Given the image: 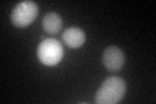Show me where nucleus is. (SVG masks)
Here are the masks:
<instances>
[{
  "label": "nucleus",
  "mask_w": 156,
  "mask_h": 104,
  "mask_svg": "<svg viewBox=\"0 0 156 104\" xmlns=\"http://www.w3.org/2000/svg\"><path fill=\"white\" fill-rule=\"evenodd\" d=\"M126 83L120 77H109L101 83L95 95L98 104H116L125 96Z\"/></svg>",
  "instance_id": "1"
},
{
  "label": "nucleus",
  "mask_w": 156,
  "mask_h": 104,
  "mask_svg": "<svg viewBox=\"0 0 156 104\" xmlns=\"http://www.w3.org/2000/svg\"><path fill=\"white\" fill-rule=\"evenodd\" d=\"M37 56L43 65L53 66L57 65L64 57V48L56 39H44L39 43Z\"/></svg>",
  "instance_id": "2"
},
{
  "label": "nucleus",
  "mask_w": 156,
  "mask_h": 104,
  "mask_svg": "<svg viewBox=\"0 0 156 104\" xmlns=\"http://www.w3.org/2000/svg\"><path fill=\"white\" fill-rule=\"evenodd\" d=\"M38 12H39V7L35 2L25 0V2L18 3L13 8L11 14L12 23L17 27H26L37 18Z\"/></svg>",
  "instance_id": "3"
},
{
  "label": "nucleus",
  "mask_w": 156,
  "mask_h": 104,
  "mask_svg": "<svg viewBox=\"0 0 156 104\" xmlns=\"http://www.w3.org/2000/svg\"><path fill=\"white\" fill-rule=\"evenodd\" d=\"M101 61H103L104 66L108 69V70L117 72L124 66L125 55L121 48L116 47V46H111L104 49L103 56H101Z\"/></svg>",
  "instance_id": "4"
},
{
  "label": "nucleus",
  "mask_w": 156,
  "mask_h": 104,
  "mask_svg": "<svg viewBox=\"0 0 156 104\" xmlns=\"http://www.w3.org/2000/svg\"><path fill=\"white\" fill-rule=\"evenodd\" d=\"M62 42L70 48H80L86 42V34L80 27H69L62 33Z\"/></svg>",
  "instance_id": "5"
},
{
  "label": "nucleus",
  "mask_w": 156,
  "mask_h": 104,
  "mask_svg": "<svg viewBox=\"0 0 156 104\" xmlns=\"http://www.w3.org/2000/svg\"><path fill=\"white\" fill-rule=\"evenodd\" d=\"M42 26L43 29L50 33V34H57L61 31L62 29V18L58 13L56 12H50L47 13L42 20Z\"/></svg>",
  "instance_id": "6"
}]
</instances>
